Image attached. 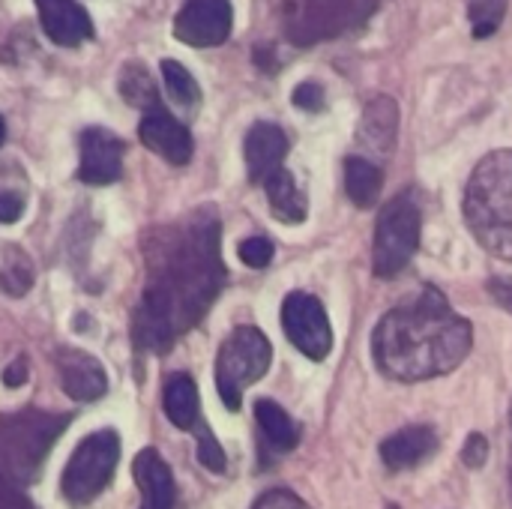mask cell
Listing matches in <instances>:
<instances>
[{
	"label": "cell",
	"mask_w": 512,
	"mask_h": 509,
	"mask_svg": "<svg viewBox=\"0 0 512 509\" xmlns=\"http://www.w3.org/2000/svg\"><path fill=\"white\" fill-rule=\"evenodd\" d=\"M441 441L432 426H408L381 444V459L390 471H411L438 453Z\"/></svg>",
	"instance_id": "cell-15"
},
{
	"label": "cell",
	"mask_w": 512,
	"mask_h": 509,
	"mask_svg": "<svg viewBox=\"0 0 512 509\" xmlns=\"http://www.w3.org/2000/svg\"><path fill=\"white\" fill-rule=\"evenodd\" d=\"M126 144L105 126H90L81 132V165L78 177L87 186H108L123 174Z\"/></svg>",
	"instance_id": "cell-11"
},
{
	"label": "cell",
	"mask_w": 512,
	"mask_h": 509,
	"mask_svg": "<svg viewBox=\"0 0 512 509\" xmlns=\"http://www.w3.org/2000/svg\"><path fill=\"white\" fill-rule=\"evenodd\" d=\"M462 213L477 243L512 264V150L480 159L468 180Z\"/></svg>",
	"instance_id": "cell-3"
},
{
	"label": "cell",
	"mask_w": 512,
	"mask_h": 509,
	"mask_svg": "<svg viewBox=\"0 0 512 509\" xmlns=\"http://www.w3.org/2000/svg\"><path fill=\"white\" fill-rule=\"evenodd\" d=\"M0 509H36L33 501L24 495L21 483L6 471L3 459H0Z\"/></svg>",
	"instance_id": "cell-28"
},
{
	"label": "cell",
	"mask_w": 512,
	"mask_h": 509,
	"mask_svg": "<svg viewBox=\"0 0 512 509\" xmlns=\"http://www.w3.org/2000/svg\"><path fill=\"white\" fill-rule=\"evenodd\" d=\"M243 153H246L249 180L252 183H264V177L273 174L285 162V156H288V135L276 123H255L246 132Z\"/></svg>",
	"instance_id": "cell-17"
},
{
	"label": "cell",
	"mask_w": 512,
	"mask_h": 509,
	"mask_svg": "<svg viewBox=\"0 0 512 509\" xmlns=\"http://www.w3.org/2000/svg\"><path fill=\"white\" fill-rule=\"evenodd\" d=\"M420 234H423V216L417 201L411 195H399L387 201L375 225V246H372L375 276L381 279L399 276L414 258V252L420 249Z\"/></svg>",
	"instance_id": "cell-6"
},
{
	"label": "cell",
	"mask_w": 512,
	"mask_h": 509,
	"mask_svg": "<svg viewBox=\"0 0 512 509\" xmlns=\"http://www.w3.org/2000/svg\"><path fill=\"white\" fill-rule=\"evenodd\" d=\"M399 132V108L390 96H378L366 105L363 123H360V141L369 144L378 153H390L396 147Z\"/></svg>",
	"instance_id": "cell-20"
},
{
	"label": "cell",
	"mask_w": 512,
	"mask_h": 509,
	"mask_svg": "<svg viewBox=\"0 0 512 509\" xmlns=\"http://www.w3.org/2000/svg\"><path fill=\"white\" fill-rule=\"evenodd\" d=\"M294 105L303 111H321L324 108V87L315 81H303L294 90Z\"/></svg>",
	"instance_id": "cell-32"
},
{
	"label": "cell",
	"mask_w": 512,
	"mask_h": 509,
	"mask_svg": "<svg viewBox=\"0 0 512 509\" xmlns=\"http://www.w3.org/2000/svg\"><path fill=\"white\" fill-rule=\"evenodd\" d=\"M507 15V0H468V18L477 39L495 36Z\"/></svg>",
	"instance_id": "cell-26"
},
{
	"label": "cell",
	"mask_w": 512,
	"mask_h": 509,
	"mask_svg": "<svg viewBox=\"0 0 512 509\" xmlns=\"http://www.w3.org/2000/svg\"><path fill=\"white\" fill-rule=\"evenodd\" d=\"M21 213H24V198L18 192H0V222L12 225L21 219Z\"/></svg>",
	"instance_id": "cell-33"
},
{
	"label": "cell",
	"mask_w": 512,
	"mask_h": 509,
	"mask_svg": "<svg viewBox=\"0 0 512 509\" xmlns=\"http://www.w3.org/2000/svg\"><path fill=\"white\" fill-rule=\"evenodd\" d=\"M57 375L63 384V393L75 402H96L108 393V375L96 357L78 348H60L57 351Z\"/></svg>",
	"instance_id": "cell-13"
},
{
	"label": "cell",
	"mask_w": 512,
	"mask_h": 509,
	"mask_svg": "<svg viewBox=\"0 0 512 509\" xmlns=\"http://www.w3.org/2000/svg\"><path fill=\"white\" fill-rule=\"evenodd\" d=\"M27 372H30L27 357H15V360L3 369V384H6L9 390H15V387H21V384L27 381Z\"/></svg>",
	"instance_id": "cell-35"
},
{
	"label": "cell",
	"mask_w": 512,
	"mask_h": 509,
	"mask_svg": "<svg viewBox=\"0 0 512 509\" xmlns=\"http://www.w3.org/2000/svg\"><path fill=\"white\" fill-rule=\"evenodd\" d=\"M474 345V327L438 288H423L405 306L390 309L372 333V357L393 381H429L450 375L465 363Z\"/></svg>",
	"instance_id": "cell-2"
},
{
	"label": "cell",
	"mask_w": 512,
	"mask_h": 509,
	"mask_svg": "<svg viewBox=\"0 0 512 509\" xmlns=\"http://www.w3.org/2000/svg\"><path fill=\"white\" fill-rule=\"evenodd\" d=\"M117 462H120V438L117 432L111 429H102V432H93L87 435L72 459L66 462V471L60 477V492L69 504L75 507H84L90 501H96L105 486L111 483L114 471H117Z\"/></svg>",
	"instance_id": "cell-7"
},
{
	"label": "cell",
	"mask_w": 512,
	"mask_h": 509,
	"mask_svg": "<svg viewBox=\"0 0 512 509\" xmlns=\"http://www.w3.org/2000/svg\"><path fill=\"white\" fill-rule=\"evenodd\" d=\"M33 261L18 249L9 246L3 252V267H0V291L9 297H24L33 288Z\"/></svg>",
	"instance_id": "cell-24"
},
{
	"label": "cell",
	"mask_w": 512,
	"mask_h": 509,
	"mask_svg": "<svg viewBox=\"0 0 512 509\" xmlns=\"http://www.w3.org/2000/svg\"><path fill=\"white\" fill-rule=\"evenodd\" d=\"M282 330L288 342L309 360L321 363L333 351V327L327 309L318 297L294 291L282 303Z\"/></svg>",
	"instance_id": "cell-8"
},
{
	"label": "cell",
	"mask_w": 512,
	"mask_h": 509,
	"mask_svg": "<svg viewBox=\"0 0 512 509\" xmlns=\"http://www.w3.org/2000/svg\"><path fill=\"white\" fill-rule=\"evenodd\" d=\"M138 138L144 147H150L156 156H162L171 165H186L192 159V150H195L192 132L162 108H153L141 117Z\"/></svg>",
	"instance_id": "cell-12"
},
{
	"label": "cell",
	"mask_w": 512,
	"mask_h": 509,
	"mask_svg": "<svg viewBox=\"0 0 512 509\" xmlns=\"http://www.w3.org/2000/svg\"><path fill=\"white\" fill-rule=\"evenodd\" d=\"M255 420H258V429H261L264 441L270 444V450L291 453L300 444V426L273 399H258L255 402Z\"/></svg>",
	"instance_id": "cell-21"
},
{
	"label": "cell",
	"mask_w": 512,
	"mask_h": 509,
	"mask_svg": "<svg viewBox=\"0 0 512 509\" xmlns=\"http://www.w3.org/2000/svg\"><path fill=\"white\" fill-rule=\"evenodd\" d=\"M273 348L258 327H237L216 357V390L228 411H240L243 390L261 381L270 369Z\"/></svg>",
	"instance_id": "cell-5"
},
{
	"label": "cell",
	"mask_w": 512,
	"mask_h": 509,
	"mask_svg": "<svg viewBox=\"0 0 512 509\" xmlns=\"http://www.w3.org/2000/svg\"><path fill=\"white\" fill-rule=\"evenodd\" d=\"M486 459H489V441H486L480 432L468 435V441H465V447H462V462H465L471 471H480V468L486 465Z\"/></svg>",
	"instance_id": "cell-31"
},
{
	"label": "cell",
	"mask_w": 512,
	"mask_h": 509,
	"mask_svg": "<svg viewBox=\"0 0 512 509\" xmlns=\"http://www.w3.org/2000/svg\"><path fill=\"white\" fill-rule=\"evenodd\" d=\"M252 509H312L303 498H297L294 492H288V489H270V492H264Z\"/></svg>",
	"instance_id": "cell-30"
},
{
	"label": "cell",
	"mask_w": 512,
	"mask_h": 509,
	"mask_svg": "<svg viewBox=\"0 0 512 509\" xmlns=\"http://www.w3.org/2000/svg\"><path fill=\"white\" fill-rule=\"evenodd\" d=\"M39 12L42 33L63 48H78L81 42L93 39L90 12L78 0H33Z\"/></svg>",
	"instance_id": "cell-14"
},
{
	"label": "cell",
	"mask_w": 512,
	"mask_h": 509,
	"mask_svg": "<svg viewBox=\"0 0 512 509\" xmlns=\"http://www.w3.org/2000/svg\"><path fill=\"white\" fill-rule=\"evenodd\" d=\"M378 0H306L297 9L291 36L297 42H315L336 36L354 24H363L375 12Z\"/></svg>",
	"instance_id": "cell-9"
},
{
	"label": "cell",
	"mask_w": 512,
	"mask_h": 509,
	"mask_svg": "<svg viewBox=\"0 0 512 509\" xmlns=\"http://www.w3.org/2000/svg\"><path fill=\"white\" fill-rule=\"evenodd\" d=\"M345 189H348V198L366 210V207L378 204V198H381L384 171L366 156H348L345 159Z\"/></svg>",
	"instance_id": "cell-22"
},
{
	"label": "cell",
	"mask_w": 512,
	"mask_h": 509,
	"mask_svg": "<svg viewBox=\"0 0 512 509\" xmlns=\"http://www.w3.org/2000/svg\"><path fill=\"white\" fill-rule=\"evenodd\" d=\"M162 81H165V90L168 96L183 105V108H195L201 102V87L198 81L189 75V69L177 60H162Z\"/></svg>",
	"instance_id": "cell-25"
},
{
	"label": "cell",
	"mask_w": 512,
	"mask_h": 509,
	"mask_svg": "<svg viewBox=\"0 0 512 509\" xmlns=\"http://www.w3.org/2000/svg\"><path fill=\"white\" fill-rule=\"evenodd\" d=\"M132 477L141 489V509H174V474L156 450H141L132 462Z\"/></svg>",
	"instance_id": "cell-16"
},
{
	"label": "cell",
	"mask_w": 512,
	"mask_h": 509,
	"mask_svg": "<svg viewBox=\"0 0 512 509\" xmlns=\"http://www.w3.org/2000/svg\"><path fill=\"white\" fill-rule=\"evenodd\" d=\"M225 282L219 258V216L204 210L195 216L183 237L159 246V258L150 267V285L141 294V306L132 321V339L138 351L162 354L192 330Z\"/></svg>",
	"instance_id": "cell-1"
},
{
	"label": "cell",
	"mask_w": 512,
	"mask_h": 509,
	"mask_svg": "<svg viewBox=\"0 0 512 509\" xmlns=\"http://www.w3.org/2000/svg\"><path fill=\"white\" fill-rule=\"evenodd\" d=\"M162 408L168 414V420L183 429V432H207V423L201 417V399H198V384L177 372L165 381V393H162Z\"/></svg>",
	"instance_id": "cell-18"
},
{
	"label": "cell",
	"mask_w": 512,
	"mask_h": 509,
	"mask_svg": "<svg viewBox=\"0 0 512 509\" xmlns=\"http://www.w3.org/2000/svg\"><path fill=\"white\" fill-rule=\"evenodd\" d=\"M486 288H489V294L495 297V303H498L501 309H507L512 315V276H492V279L486 282Z\"/></svg>",
	"instance_id": "cell-34"
},
{
	"label": "cell",
	"mask_w": 512,
	"mask_h": 509,
	"mask_svg": "<svg viewBox=\"0 0 512 509\" xmlns=\"http://www.w3.org/2000/svg\"><path fill=\"white\" fill-rule=\"evenodd\" d=\"M3 138H6V123H3V117H0V144H3Z\"/></svg>",
	"instance_id": "cell-36"
},
{
	"label": "cell",
	"mask_w": 512,
	"mask_h": 509,
	"mask_svg": "<svg viewBox=\"0 0 512 509\" xmlns=\"http://www.w3.org/2000/svg\"><path fill=\"white\" fill-rule=\"evenodd\" d=\"M273 243L267 240V237H249V240H243L240 243V249H237V255H240V261L246 264V267H252V270H264L270 261H273Z\"/></svg>",
	"instance_id": "cell-27"
},
{
	"label": "cell",
	"mask_w": 512,
	"mask_h": 509,
	"mask_svg": "<svg viewBox=\"0 0 512 509\" xmlns=\"http://www.w3.org/2000/svg\"><path fill=\"white\" fill-rule=\"evenodd\" d=\"M198 462H201L204 468H210L213 474H225V468H228L225 450H222V444L213 438L210 429L198 435Z\"/></svg>",
	"instance_id": "cell-29"
},
{
	"label": "cell",
	"mask_w": 512,
	"mask_h": 509,
	"mask_svg": "<svg viewBox=\"0 0 512 509\" xmlns=\"http://www.w3.org/2000/svg\"><path fill=\"white\" fill-rule=\"evenodd\" d=\"M117 90H120V96H123L129 105H135V108H144V111L162 108V102H159V90H156V84H153V78H150L147 66H144V63H138V60L126 63V66L120 69Z\"/></svg>",
	"instance_id": "cell-23"
},
{
	"label": "cell",
	"mask_w": 512,
	"mask_h": 509,
	"mask_svg": "<svg viewBox=\"0 0 512 509\" xmlns=\"http://www.w3.org/2000/svg\"><path fill=\"white\" fill-rule=\"evenodd\" d=\"M231 0H186L174 18V36L192 48H213L231 36Z\"/></svg>",
	"instance_id": "cell-10"
},
{
	"label": "cell",
	"mask_w": 512,
	"mask_h": 509,
	"mask_svg": "<svg viewBox=\"0 0 512 509\" xmlns=\"http://www.w3.org/2000/svg\"><path fill=\"white\" fill-rule=\"evenodd\" d=\"M264 192H267V201H270V210L276 213L279 222L285 225H300L309 213V204H306V195L300 192L294 174L288 168H276L273 174L264 177Z\"/></svg>",
	"instance_id": "cell-19"
},
{
	"label": "cell",
	"mask_w": 512,
	"mask_h": 509,
	"mask_svg": "<svg viewBox=\"0 0 512 509\" xmlns=\"http://www.w3.org/2000/svg\"><path fill=\"white\" fill-rule=\"evenodd\" d=\"M72 423V414H51L39 408H24L15 414H0V459L18 483L36 480L42 462L48 459L57 438Z\"/></svg>",
	"instance_id": "cell-4"
}]
</instances>
